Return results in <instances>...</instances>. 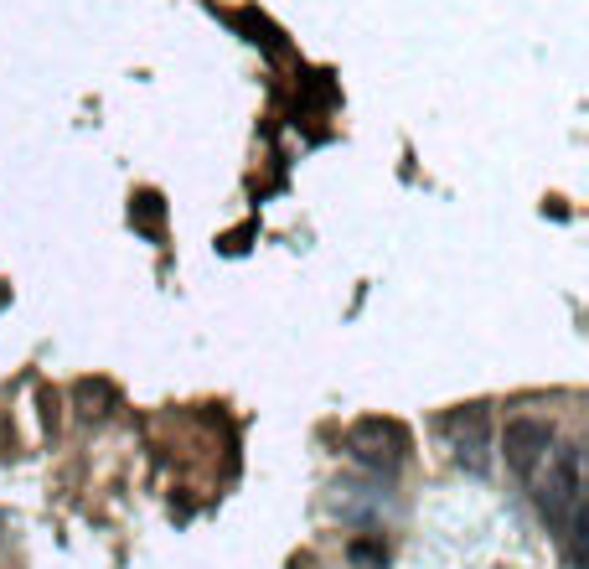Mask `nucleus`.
Segmentation results:
<instances>
[{
    "mask_svg": "<svg viewBox=\"0 0 589 569\" xmlns=\"http://www.w3.org/2000/svg\"><path fill=\"white\" fill-rule=\"evenodd\" d=\"M579 502H584V456L579 445H558L548 461V476L538 482V513L548 518L553 533H564Z\"/></svg>",
    "mask_w": 589,
    "mask_h": 569,
    "instance_id": "f257e3e1",
    "label": "nucleus"
},
{
    "mask_svg": "<svg viewBox=\"0 0 589 569\" xmlns=\"http://www.w3.org/2000/svg\"><path fill=\"white\" fill-rule=\"evenodd\" d=\"M347 456L367 471L378 476H393L403 461H409V430L398 425V419H357V425L347 430Z\"/></svg>",
    "mask_w": 589,
    "mask_h": 569,
    "instance_id": "f03ea898",
    "label": "nucleus"
},
{
    "mask_svg": "<svg viewBox=\"0 0 589 569\" xmlns=\"http://www.w3.org/2000/svg\"><path fill=\"white\" fill-rule=\"evenodd\" d=\"M445 435H450V451H455L460 471H471V476L491 471V414H486V404L450 409L445 414Z\"/></svg>",
    "mask_w": 589,
    "mask_h": 569,
    "instance_id": "7ed1b4c3",
    "label": "nucleus"
},
{
    "mask_svg": "<svg viewBox=\"0 0 589 569\" xmlns=\"http://www.w3.org/2000/svg\"><path fill=\"white\" fill-rule=\"evenodd\" d=\"M553 451V425L548 419H533V414H517L507 419V430H502V456L517 476H533Z\"/></svg>",
    "mask_w": 589,
    "mask_h": 569,
    "instance_id": "20e7f679",
    "label": "nucleus"
},
{
    "mask_svg": "<svg viewBox=\"0 0 589 569\" xmlns=\"http://www.w3.org/2000/svg\"><path fill=\"white\" fill-rule=\"evenodd\" d=\"M130 223H135V233H145V238H161V233H166V197L150 192V187H140V192L130 197Z\"/></svg>",
    "mask_w": 589,
    "mask_h": 569,
    "instance_id": "39448f33",
    "label": "nucleus"
},
{
    "mask_svg": "<svg viewBox=\"0 0 589 569\" xmlns=\"http://www.w3.org/2000/svg\"><path fill=\"white\" fill-rule=\"evenodd\" d=\"M238 26L248 32V42H254V47H264V57H285V32H279L269 16H259L254 6L238 11Z\"/></svg>",
    "mask_w": 589,
    "mask_h": 569,
    "instance_id": "423d86ee",
    "label": "nucleus"
},
{
    "mask_svg": "<svg viewBox=\"0 0 589 569\" xmlns=\"http://www.w3.org/2000/svg\"><path fill=\"white\" fill-rule=\"evenodd\" d=\"M73 399H78L83 419H104V414L119 404V394H114V383H109V378H83V383L73 388Z\"/></svg>",
    "mask_w": 589,
    "mask_h": 569,
    "instance_id": "0eeeda50",
    "label": "nucleus"
},
{
    "mask_svg": "<svg viewBox=\"0 0 589 569\" xmlns=\"http://www.w3.org/2000/svg\"><path fill=\"white\" fill-rule=\"evenodd\" d=\"M347 559H352L357 569H383V564H388V544H383V538H352V544H347Z\"/></svg>",
    "mask_w": 589,
    "mask_h": 569,
    "instance_id": "6e6552de",
    "label": "nucleus"
},
{
    "mask_svg": "<svg viewBox=\"0 0 589 569\" xmlns=\"http://www.w3.org/2000/svg\"><path fill=\"white\" fill-rule=\"evenodd\" d=\"M42 419H47V430H57V394H47V388H42Z\"/></svg>",
    "mask_w": 589,
    "mask_h": 569,
    "instance_id": "1a4fd4ad",
    "label": "nucleus"
},
{
    "mask_svg": "<svg viewBox=\"0 0 589 569\" xmlns=\"http://www.w3.org/2000/svg\"><path fill=\"white\" fill-rule=\"evenodd\" d=\"M6 306H11V285H6V280H0V311H6Z\"/></svg>",
    "mask_w": 589,
    "mask_h": 569,
    "instance_id": "9d476101",
    "label": "nucleus"
}]
</instances>
